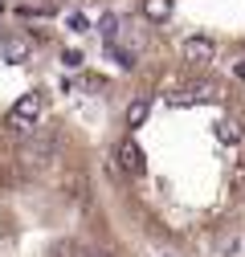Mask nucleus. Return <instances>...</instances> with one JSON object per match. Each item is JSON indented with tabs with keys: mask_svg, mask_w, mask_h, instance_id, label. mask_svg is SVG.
I'll return each mask as SVG.
<instances>
[{
	"mask_svg": "<svg viewBox=\"0 0 245 257\" xmlns=\"http://www.w3.org/2000/svg\"><path fill=\"white\" fill-rule=\"evenodd\" d=\"M37 114H41V94H37V90H29V94H21L17 106L9 110V126H13V131H33Z\"/></svg>",
	"mask_w": 245,
	"mask_h": 257,
	"instance_id": "f257e3e1",
	"label": "nucleus"
},
{
	"mask_svg": "<svg viewBox=\"0 0 245 257\" xmlns=\"http://www.w3.org/2000/svg\"><path fill=\"white\" fill-rule=\"evenodd\" d=\"M114 159H118V168L127 172V176H143V168H147V164H143V147H139L131 135L114 147Z\"/></svg>",
	"mask_w": 245,
	"mask_h": 257,
	"instance_id": "f03ea898",
	"label": "nucleus"
},
{
	"mask_svg": "<svg viewBox=\"0 0 245 257\" xmlns=\"http://www.w3.org/2000/svg\"><path fill=\"white\" fill-rule=\"evenodd\" d=\"M53 151H57V135H33V139L25 143L21 159H25V164H45Z\"/></svg>",
	"mask_w": 245,
	"mask_h": 257,
	"instance_id": "7ed1b4c3",
	"label": "nucleus"
},
{
	"mask_svg": "<svg viewBox=\"0 0 245 257\" xmlns=\"http://www.w3.org/2000/svg\"><path fill=\"white\" fill-rule=\"evenodd\" d=\"M212 53H217V45H212L208 37H188L184 41V57L188 61H212Z\"/></svg>",
	"mask_w": 245,
	"mask_h": 257,
	"instance_id": "20e7f679",
	"label": "nucleus"
},
{
	"mask_svg": "<svg viewBox=\"0 0 245 257\" xmlns=\"http://www.w3.org/2000/svg\"><path fill=\"white\" fill-rule=\"evenodd\" d=\"M147 114H151V98H147V94H139V98L127 106V126H143Z\"/></svg>",
	"mask_w": 245,
	"mask_h": 257,
	"instance_id": "39448f33",
	"label": "nucleus"
},
{
	"mask_svg": "<svg viewBox=\"0 0 245 257\" xmlns=\"http://www.w3.org/2000/svg\"><path fill=\"white\" fill-rule=\"evenodd\" d=\"M143 17L147 21H168L172 17V0H143Z\"/></svg>",
	"mask_w": 245,
	"mask_h": 257,
	"instance_id": "423d86ee",
	"label": "nucleus"
},
{
	"mask_svg": "<svg viewBox=\"0 0 245 257\" xmlns=\"http://www.w3.org/2000/svg\"><path fill=\"white\" fill-rule=\"evenodd\" d=\"M106 53H110V57L118 61L122 70H135V49H122L118 41H106Z\"/></svg>",
	"mask_w": 245,
	"mask_h": 257,
	"instance_id": "0eeeda50",
	"label": "nucleus"
},
{
	"mask_svg": "<svg viewBox=\"0 0 245 257\" xmlns=\"http://www.w3.org/2000/svg\"><path fill=\"white\" fill-rule=\"evenodd\" d=\"M29 53H33V45H29V41H21V37H17V41H13V37L5 41V57H9V61H25Z\"/></svg>",
	"mask_w": 245,
	"mask_h": 257,
	"instance_id": "6e6552de",
	"label": "nucleus"
},
{
	"mask_svg": "<svg viewBox=\"0 0 245 257\" xmlns=\"http://www.w3.org/2000/svg\"><path fill=\"white\" fill-rule=\"evenodd\" d=\"M118 25H122V21H118L114 13H106V17L98 21V33H102L106 41H118Z\"/></svg>",
	"mask_w": 245,
	"mask_h": 257,
	"instance_id": "1a4fd4ad",
	"label": "nucleus"
},
{
	"mask_svg": "<svg viewBox=\"0 0 245 257\" xmlns=\"http://www.w3.org/2000/svg\"><path fill=\"white\" fill-rule=\"evenodd\" d=\"M221 139H225V143H241V122L225 118V122H221Z\"/></svg>",
	"mask_w": 245,
	"mask_h": 257,
	"instance_id": "9d476101",
	"label": "nucleus"
},
{
	"mask_svg": "<svg viewBox=\"0 0 245 257\" xmlns=\"http://www.w3.org/2000/svg\"><path fill=\"white\" fill-rule=\"evenodd\" d=\"M66 25L74 29V33H86V29H90V21H86L82 13H70V17H66Z\"/></svg>",
	"mask_w": 245,
	"mask_h": 257,
	"instance_id": "9b49d317",
	"label": "nucleus"
},
{
	"mask_svg": "<svg viewBox=\"0 0 245 257\" xmlns=\"http://www.w3.org/2000/svg\"><path fill=\"white\" fill-rule=\"evenodd\" d=\"M78 257H114V253H110V249H98V245H86Z\"/></svg>",
	"mask_w": 245,
	"mask_h": 257,
	"instance_id": "f8f14e48",
	"label": "nucleus"
},
{
	"mask_svg": "<svg viewBox=\"0 0 245 257\" xmlns=\"http://www.w3.org/2000/svg\"><path fill=\"white\" fill-rule=\"evenodd\" d=\"M233 74H237V78H241V82H245V61H241V66H237V70H233Z\"/></svg>",
	"mask_w": 245,
	"mask_h": 257,
	"instance_id": "ddd939ff",
	"label": "nucleus"
},
{
	"mask_svg": "<svg viewBox=\"0 0 245 257\" xmlns=\"http://www.w3.org/2000/svg\"><path fill=\"white\" fill-rule=\"evenodd\" d=\"M0 9H5V0H0Z\"/></svg>",
	"mask_w": 245,
	"mask_h": 257,
	"instance_id": "4468645a",
	"label": "nucleus"
}]
</instances>
